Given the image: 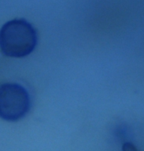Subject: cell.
<instances>
[{"instance_id":"7a4b0ae2","label":"cell","mask_w":144,"mask_h":151,"mask_svg":"<svg viewBox=\"0 0 144 151\" xmlns=\"http://www.w3.org/2000/svg\"><path fill=\"white\" fill-rule=\"evenodd\" d=\"M30 108L28 91L16 83L0 86V118L8 122H16L25 116Z\"/></svg>"},{"instance_id":"6da1fadb","label":"cell","mask_w":144,"mask_h":151,"mask_svg":"<svg viewBox=\"0 0 144 151\" xmlns=\"http://www.w3.org/2000/svg\"><path fill=\"white\" fill-rule=\"evenodd\" d=\"M37 42L35 29L25 19L10 20L0 30V48L7 56L25 57L35 50Z\"/></svg>"},{"instance_id":"3957f363","label":"cell","mask_w":144,"mask_h":151,"mask_svg":"<svg viewBox=\"0 0 144 151\" xmlns=\"http://www.w3.org/2000/svg\"><path fill=\"white\" fill-rule=\"evenodd\" d=\"M123 150L125 151H135L136 150V148L133 146L132 144L131 143H125L123 147Z\"/></svg>"}]
</instances>
